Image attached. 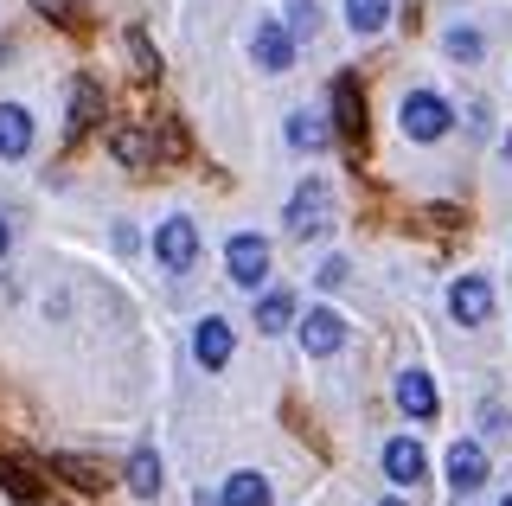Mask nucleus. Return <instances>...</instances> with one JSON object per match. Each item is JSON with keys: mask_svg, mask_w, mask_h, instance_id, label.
I'll return each mask as SVG.
<instances>
[{"mask_svg": "<svg viewBox=\"0 0 512 506\" xmlns=\"http://www.w3.org/2000/svg\"><path fill=\"white\" fill-rule=\"evenodd\" d=\"M384 20H391V0H346V26L352 39H378Z\"/></svg>", "mask_w": 512, "mask_h": 506, "instance_id": "6ab92c4d", "label": "nucleus"}, {"mask_svg": "<svg viewBox=\"0 0 512 506\" xmlns=\"http://www.w3.org/2000/svg\"><path fill=\"white\" fill-rule=\"evenodd\" d=\"M378 506H404V500H378Z\"/></svg>", "mask_w": 512, "mask_h": 506, "instance_id": "c756f323", "label": "nucleus"}, {"mask_svg": "<svg viewBox=\"0 0 512 506\" xmlns=\"http://www.w3.org/2000/svg\"><path fill=\"white\" fill-rule=\"evenodd\" d=\"M314 276H320V289H340V282H346V263H340V257H327Z\"/></svg>", "mask_w": 512, "mask_h": 506, "instance_id": "a878e982", "label": "nucleus"}, {"mask_svg": "<svg viewBox=\"0 0 512 506\" xmlns=\"http://www.w3.org/2000/svg\"><path fill=\"white\" fill-rule=\"evenodd\" d=\"M96 116H103V84H96V77H77L71 84V135H84Z\"/></svg>", "mask_w": 512, "mask_h": 506, "instance_id": "a211bd4d", "label": "nucleus"}, {"mask_svg": "<svg viewBox=\"0 0 512 506\" xmlns=\"http://www.w3.org/2000/svg\"><path fill=\"white\" fill-rule=\"evenodd\" d=\"M128 58H135L141 77H160V52L148 45V33H141V26H128Z\"/></svg>", "mask_w": 512, "mask_h": 506, "instance_id": "b1692460", "label": "nucleus"}, {"mask_svg": "<svg viewBox=\"0 0 512 506\" xmlns=\"http://www.w3.org/2000/svg\"><path fill=\"white\" fill-rule=\"evenodd\" d=\"M0 487H7V494H13V500H26V506H32V500H39V487H32V481H26V468H20V462H0Z\"/></svg>", "mask_w": 512, "mask_h": 506, "instance_id": "393cba45", "label": "nucleus"}, {"mask_svg": "<svg viewBox=\"0 0 512 506\" xmlns=\"http://www.w3.org/2000/svg\"><path fill=\"white\" fill-rule=\"evenodd\" d=\"M218 506H269V481H263V474H256V468H237L231 481H224Z\"/></svg>", "mask_w": 512, "mask_h": 506, "instance_id": "dca6fc26", "label": "nucleus"}, {"mask_svg": "<svg viewBox=\"0 0 512 506\" xmlns=\"http://www.w3.org/2000/svg\"><path fill=\"white\" fill-rule=\"evenodd\" d=\"M122 481H128V494H135V500H154L160 494V455L154 449H135V455H128V468H122Z\"/></svg>", "mask_w": 512, "mask_h": 506, "instance_id": "2eb2a0df", "label": "nucleus"}, {"mask_svg": "<svg viewBox=\"0 0 512 506\" xmlns=\"http://www.w3.org/2000/svg\"><path fill=\"white\" fill-rule=\"evenodd\" d=\"M448 122H455V103L442 90H404V103H397V129L410 141H442Z\"/></svg>", "mask_w": 512, "mask_h": 506, "instance_id": "f257e3e1", "label": "nucleus"}, {"mask_svg": "<svg viewBox=\"0 0 512 506\" xmlns=\"http://www.w3.org/2000/svg\"><path fill=\"white\" fill-rule=\"evenodd\" d=\"M7 244H13V225H7V218H0V257H7Z\"/></svg>", "mask_w": 512, "mask_h": 506, "instance_id": "cd10ccee", "label": "nucleus"}, {"mask_svg": "<svg viewBox=\"0 0 512 506\" xmlns=\"http://www.w3.org/2000/svg\"><path fill=\"white\" fill-rule=\"evenodd\" d=\"M52 468H58L71 487H84V494H96V487H103V468L84 462V455H52Z\"/></svg>", "mask_w": 512, "mask_h": 506, "instance_id": "4be33fe9", "label": "nucleus"}, {"mask_svg": "<svg viewBox=\"0 0 512 506\" xmlns=\"http://www.w3.org/2000/svg\"><path fill=\"white\" fill-rule=\"evenodd\" d=\"M39 13H45V20H64V26L77 20V7H71V0H39Z\"/></svg>", "mask_w": 512, "mask_h": 506, "instance_id": "bb28decb", "label": "nucleus"}, {"mask_svg": "<svg viewBox=\"0 0 512 506\" xmlns=\"http://www.w3.org/2000/svg\"><path fill=\"white\" fill-rule=\"evenodd\" d=\"M282 26L295 33V45H301V39H314V33H320V7H314V0H288Z\"/></svg>", "mask_w": 512, "mask_h": 506, "instance_id": "5701e85b", "label": "nucleus"}, {"mask_svg": "<svg viewBox=\"0 0 512 506\" xmlns=\"http://www.w3.org/2000/svg\"><path fill=\"white\" fill-rule=\"evenodd\" d=\"M500 506H512V494H506V500H500Z\"/></svg>", "mask_w": 512, "mask_h": 506, "instance_id": "7c9ffc66", "label": "nucleus"}, {"mask_svg": "<svg viewBox=\"0 0 512 506\" xmlns=\"http://www.w3.org/2000/svg\"><path fill=\"white\" fill-rule=\"evenodd\" d=\"M480 487H487V449H480V442H455V449H448V494H480Z\"/></svg>", "mask_w": 512, "mask_h": 506, "instance_id": "9b49d317", "label": "nucleus"}, {"mask_svg": "<svg viewBox=\"0 0 512 506\" xmlns=\"http://www.w3.org/2000/svg\"><path fill=\"white\" fill-rule=\"evenodd\" d=\"M109 154H116L122 167H154V135H141V129H116V135H109Z\"/></svg>", "mask_w": 512, "mask_h": 506, "instance_id": "aec40b11", "label": "nucleus"}, {"mask_svg": "<svg viewBox=\"0 0 512 506\" xmlns=\"http://www.w3.org/2000/svg\"><path fill=\"white\" fill-rule=\"evenodd\" d=\"M295 321H301V314H295V295H288V289H269L263 302H256V327H263V334H288Z\"/></svg>", "mask_w": 512, "mask_h": 506, "instance_id": "f3484780", "label": "nucleus"}, {"mask_svg": "<svg viewBox=\"0 0 512 506\" xmlns=\"http://www.w3.org/2000/svg\"><path fill=\"white\" fill-rule=\"evenodd\" d=\"M288 237H327V225H333V193H327V180H301L295 186V199H288Z\"/></svg>", "mask_w": 512, "mask_h": 506, "instance_id": "7ed1b4c3", "label": "nucleus"}, {"mask_svg": "<svg viewBox=\"0 0 512 506\" xmlns=\"http://www.w3.org/2000/svg\"><path fill=\"white\" fill-rule=\"evenodd\" d=\"M397 404H404V417L429 423V417H436V378H429L423 366H404V372H397Z\"/></svg>", "mask_w": 512, "mask_h": 506, "instance_id": "4468645a", "label": "nucleus"}, {"mask_svg": "<svg viewBox=\"0 0 512 506\" xmlns=\"http://www.w3.org/2000/svg\"><path fill=\"white\" fill-rule=\"evenodd\" d=\"M295 334H301V353L327 359V353H340V346H346V314L340 308H308Z\"/></svg>", "mask_w": 512, "mask_h": 506, "instance_id": "423d86ee", "label": "nucleus"}, {"mask_svg": "<svg viewBox=\"0 0 512 506\" xmlns=\"http://www.w3.org/2000/svg\"><path fill=\"white\" fill-rule=\"evenodd\" d=\"M282 135H288V148H301V154H320V148H333V122L320 116V109H288Z\"/></svg>", "mask_w": 512, "mask_h": 506, "instance_id": "f8f14e48", "label": "nucleus"}, {"mask_svg": "<svg viewBox=\"0 0 512 506\" xmlns=\"http://www.w3.org/2000/svg\"><path fill=\"white\" fill-rule=\"evenodd\" d=\"M448 314H455L461 327H487L493 321V282L487 276H455V289H448Z\"/></svg>", "mask_w": 512, "mask_h": 506, "instance_id": "6e6552de", "label": "nucleus"}, {"mask_svg": "<svg viewBox=\"0 0 512 506\" xmlns=\"http://www.w3.org/2000/svg\"><path fill=\"white\" fill-rule=\"evenodd\" d=\"M224 270H231L237 289H256V282L269 276V237H256V231H237L231 244H224Z\"/></svg>", "mask_w": 512, "mask_h": 506, "instance_id": "20e7f679", "label": "nucleus"}, {"mask_svg": "<svg viewBox=\"0 0 512 506\" xmlns=\"http://www.w3.org/2000/svg\"><path fill=\"white\" fill-rule=\"evenodd\" d=\"M32 109L26 103H0V161H26L32 154Z\"/></svg>", "mask_w": 512, "mask_h": 506, "instance_id": "ddd939ff", "label": "nucleus"}, {"mask_svg": "<svg viewBox=\"0 0 512 506\" xmlns=\"http://www.w3.org/2000/svg\"><path fill=\"white\" fill-rule=\"evenodd\" d=\"M378 462H384V481H391V487H416L429 474V455H423V442H416V436H391Z\"/></svg>", "mask_w": 512, "mask_h": 506, "instance_id": "1a4fd4ad", "label": "nucleus"}, {"mask_svg": "<svg viewBox=\"0 0 512 506\" xmlns=\"http://www.w3.org/2000/svg\"><path fill=\"white\" fill-rule=\"evenodd\" d=\"M199 225H192L186 212H173V218H160L154 225V263L160 270H173V276H186L192 263H199Z\"/></svg>", "mask_w": 512, "mask_h": 506, "instance_id": "f03ea898", "label": "nucleus"}, {"mask_svg": "<svg viewBox=\"0 0 512 506\" xmlns=\"http://www.w3.org/2000/svg\"><path fill=\"white\" fill-rule=\"evenodd\" d=\"M250 58H256V65H263L269 77L295 71V33H288L282 20H256V33H250Z\"/></svg>", "mask_w": 512, "mask_h": 506, "instance_id": "39448f33", "label": "nucleus"}, {"mask_svg": "<svg viewBox=\"0 0 512 506\" xmlns=\"http://www.w3.org/2000/svg\"><path fill=\"white\" fill-rule=\"evenodd\" d=\"M506 161H512V135H506Z\"/></svg>", "mask_w": 512, "mask_h": 506, "instance_id": "c85d7f7f", "label": "nucleus"}, {"mask_svg": "<svg viewBox=\"0 0 512 506\" xmlns=\"http://www.w3.org/2000/svg\"><path fill=\"white\" fill-rule=\"evenodd\" d=\"M442 52L455 58V65H480V58H487V39H480V26H448Z\"/></svg>", "mask_w": 512, "mask_h": 506, "instance_id": "412c9836", "label": "nucleus"}, {"mask_svg": "<svg viewBox=\"0 0 512 506\" xmlns=\"http://www.w3.org/2000/svg\"><path fill=\"white\" fill-rule=\"evenodd\" d=\"M333 141H346V148L365 141V97L352 77H333Z\"/></svg>", "mask_w": 512, "mask_h": 506, "instance_id": "9d476101", "label": "nucleus"}, {"mask_svg": "<svg viewBox=\"0 0 512 506\" xmlns=\"http://www.w3.org/2000/svg\"><path fill=\"white\" fill-rule=\"evenodd\" d=\"M231 353H237L231 321H224V314H205V321L192 327V359H199L205 372H224V366H231Z\"/></svg>", "mask_w": 512, "mask_h": 506, "instance_id": "0eeeda50", "label": "nucleus"}]
</instances>
